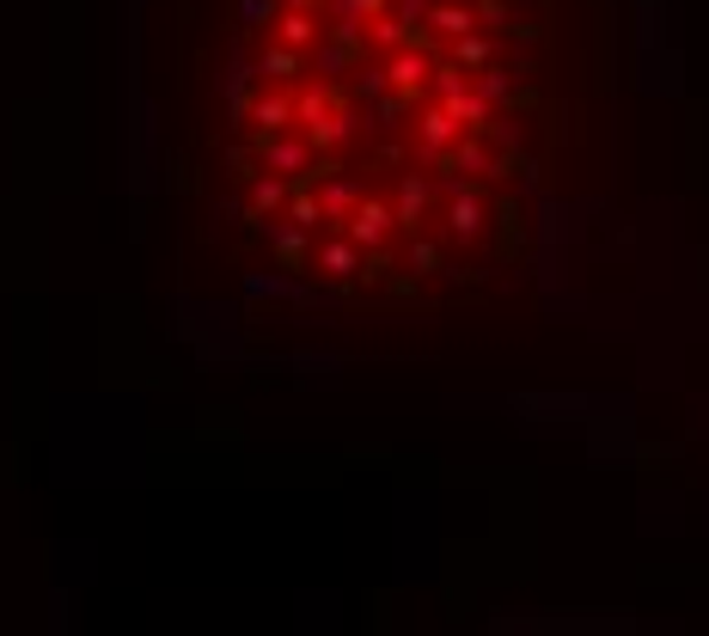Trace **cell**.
<instances>
[{
  "instance_id": "obj_1",
  "label": "cell",
  "mask_w": 709,
  "mask_h": 636,
  "mask_svg": "<svg viewBox=\"0 0 709 636\" xmlns=\"http://www.w3.org/2000/svg\"><path fill=\"white\" fill-rule=\"evenodd\" d=\"M526 0H184V184L232 264L398 307L502 257Z\"/></svg>"
}]
</instances>
